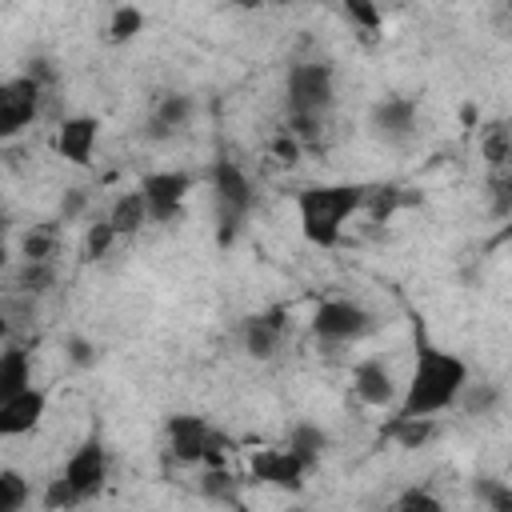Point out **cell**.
<instances>
[{
	"label": "cell",
	"instance_id": "cell-1",
	"mask_svg": "<svg viewBox=\"0 0 512 512\" xmlns=\"http://www.w3.org/2000/svg\"><path fill=\"white\" fill-rule=\"evenodd\" d=\"M412 340H416V360H412V376L400 392L396 412L400 416H440L448 408H460V396L472 384L468 360L432 344L420 324H416Z\"/></svg>",
	"mask_w": 512,
	"mask_h": 512
},
{
	"label": "cell",
	"instance_id": "cell-2",
	"mask_svg": "<svg viewBox=\"0 0 512 512\" xmlns=\"http://www.w3.org/2000/svg\"><path fill=\"white\" fill-rule=\"evenodd\" d=\"M368 200V184H308L296 192V216L300 232L316 248H336L344 236V224L352 212H360Z\"/></svg>",
	"mask_w": 512,
	"mask_h": 512
},
{
	"label": "cell",
	"instance_id": "cell-3",
	"mask_svg": "<svg viewBox=\"0 0 512 512\" xmlns=\"http://www.w3.org/2000/svg\"><path fill=\"white\" fill-rule=\"evenodd\" d=\"M212 200H216V244H232L252 212V180L232 156H216L208 168Z\"/></svg>",
	"mask_w": 512,
	"mask_h": 512
},
{
	"label": "cell",
	"instance_id": "cell-4",
	"mask_svg": "<svg viewBox=\"0 0 512 512\" xmlns=\"http://www.w3.org/2000/svg\"><path fill=\"white\" fill-rule=\"evenodd\" d=\"M288 116H328L336 104V72L328 60H300L284 80Z\"/></svg>",
	"mask_w": 512,
	"mask_h": 512
},
{
	"label": "cell",
	"instance_id": "cell-5",
	"mask_svg": "<svg viewBox=\"0 0 512 512\" xmlns=\"http://www.w3.org/2000/svg\"><path fill=\"white\" fill-rule=\"evenodd\" d=\"M164 436H168V448H172V456H176L180 464H208V468L224 464L220 436H216L212 424L200 420V416H188V412L168 416Z\"/></svg>",
	"mask_w": 512,
	"mask_h": 512
},
{
	"label": "cell",
	"instance_id": "cell-6",
	"mask_svg": "<svg viewBox=\"0 0 512 512\" xmlns=\"http://www.w3.org/2000/svg\"><path fill=\"white\" fill-rule=\"evenodd\" d=\"M372 328H376L372 312H368L364 304L348 300V296H332V300L316 304V312H312V332H316V340H324V344H356V340H364Z\"/></svg>",
	"mask_w": 512,
	"mask_h": 512
},
{
	"label": "cell",
	"instance_id": "cell-7",
	"mask_svg": "<svg viewBox=\"0 0 512 512\" xmlns=\"http://www.w3.org/2000/svg\"><path fill=\"white\" fill-rule=\"evenodd\" d=\"M40 96H44V80L24 72L0 84V136H16L20 128H28L40 112Z\"/></svg>",
	"mask_w": 512,
	"mask_h": 512
},
{
	"label": "cell",
	"instance_id": "cell-8",
	"mask_svg": "<svg viewBox=\"0 0 512 512\" xmlns=\"http://www.w3.org/2000/svg\"><path fill=\"white\" fill-rule=\"evenodd\" d=\"M140 192L148 200V212L156 224H172L180 220L184 212V200L192 192V176L188 172H176V168H160V172H148L140 180Z\"/></svg>",
	"mask_w": 512,
	"mask_h": 512
},
{
	"label": "cell",
	"instance_id": "cell-9",
	"mask_svg": "<svg viewBox=\"0 0 512 512\" xmlns=\"http://www.w3.org/2000/svg\"><path fill=\"white\" fill-rule=\"evenodd\" d=\"M416 124H420L416 96H384L372 104V132L392 148H404L408 140H416Z\"/></svg>",
	"mask_w": 512,
	"mask_h": 512
},
{
	"label": "cell",
	"instance_id": "cell-10",
	"mask_svg": "<svg viewBox=\"0 0 512 512\" xmlns=\"http://www.w3.org/2000/svg\"><path fill=\"white\" fill-rule=\"evenodd\" d=\"M60 476L76 488L80 500H92V496L104 488V480H108V452H104V444H100L96 436H88V440L64 460Z\"/></svg>",
	"mask_w": 512,
	"mask_h": 512
},
{
	"label": "cell",
	"instance_id": "cell-11",
	"mask_svg": "<svg viewBox=\"0 0 512 512\" xmlns=\"http://www.w3.org/2000/svg\"><path fill=\"white\" fill-rule=\"evenodd\" d=\"M284 332H288V308L284 304H272L264 312H252L244 320V332H240L244 336V352L252 360H272L280 352V344H284Z\"/></svg>",
	"mask_w": 512,
	"mask_h": 512
},
{
	"label": "cell",
	"instance_id": "cell-12",
	"mask_svg": "<svg viewBox=\"0 0 512 512\" xmlns=\"http://www.w3.org/2000/svg\"><path fill=\"white\" fill-rule=\"evenodd\" d=\"M48 412V392L28 384L24 392H12L0 400V436H28L40 428Z\"/></svg>",
	"mask_w": 512,
	"mask_h": 512
},
{
	"label": "cell",
	"instance_id": "cell-13",
	"mask_svg": "<svg viewBox=\"0 0 512 512\" xmlns=\"http://www.w3.org/2000/svg\"><path fill=\"white\" fill-rule=\"evenodd\" d=\"M308 472H312V468H308L288 444H284V448H260V452L252 456V476H256L260 484H272V488L296 492Z\"/></svg>",
	"mask_w": 512,
	"mask_h": 512
},
{
	"label": "cell",
	"instance_id": "cell-14",
	"mask_svg": "<svg viewBox=\"0 0 512 512\" xmlns=\"http://www.w3.org/2000/svg\"><path fill=\"white\" fill-rule=\"evenodd\" d=\"M352 392L368 404V408H392L400 404V388H396V376L392 368L380 360V356H368L352 368Z\"/></svg>",
	"mask_w": 512,
	"mask_h": 512
},
{
	"label": "cell",
	"instance_id": "cell-15",
	"mask_svg": "<svg viewBox=\"0 0 512 512\" xmlns=\"http://www.w3.org/2000/svg\"><path fill=\"white\" fill-rule=\"evenodd\" d=\"M96 140H100V120H96V116H64L52 144H56V152H60L68 164L84 168V164H92Z\"/></svg>",
	"mask_w": 512,
	"mask_h": 512
},
{
	"label": "cell",
	"instance_id": "cell-16",
	"mask_svg": "<svg viewBox=\"0 0 512 512\" xmlns=\"http://www.w3.org/2000/svg\"><path fill=\"white\" fill-rule=\"evenodd\" d=\"M196 104L188 92H160L152 100V112H148V124H144V136L148 140H172L180 136V128L192 120Z\"/></svg>",
	"mask_w": 512,
	"mask_h": 512
},
{
	"label": "cell",
	"instance_id": "cell-17",
	"mask_svg": "<svg viewBox=\"0 0 512 512\" xmlns=\"http://www.w3.org/2000/svg\"><path fill=\"white\" fill-rule=\"evenodd\" d=\"M108 220H112V228H116L120 236H136V232L152 220L144 192H140V188H136V192H120V196L112 200V208H108Z\"/></svg>",
	"mask_w": 512,
	"mask_h": 512
},
{
	"label": "cell",
	"instance_id": "cell-18",
	"mask_svg": "<svg viewBox=\"0 0 512 512\" xmlns=\"http://www.w3.org/2000/svg\"><path fill=\"white\" fill-rule=\"evenodd\" d=\"M32 384V356L20 344H8L0 352V400L12 392H24Z\"/></svg>",
	"mask_w": 512,
	"mask_h": 512
},
{
	"label": "cell",
	"instance_id": "cell-19",
	"mask_svg": "<svg viewBox=\"0 0 512 512\" xmlns=\"http://www.w3.org/2000/svg\"><path fill=\"white\" fill-rule=\"evenodd\" d=\"M288 448H292L308 468H316L320 456L328 452V432H324L320 424H312V420H300V424L288 428Z\"/></svg>",
	"mask_w": 512,
	"mask_h": 512
},
{
	"label": "cell",
	"instance_id": "cell-20",
	"mask_svg": "<svg viewBox=\"0 0 512 512\" xmlns=\"http://www.w3.org/2000/svg\"><path fill=\"white\" fill-rule=\"evenodd\" d=\"M432 420H436V416H400V412H396V420L384 428V436H392L400 448H420V444H428L432 432H436Z\"/></svg>",
	"mask_w": 512,
	"mask_h": 512
},
{
	"label": "cell",
	"instance_id": "cell-21",
	"mask_svg": "<svg viewBox=\"0 0 512 512\" xmlns=\"http://www.w3.org/2000/svg\"><path fill=\"white\" fill-rule=\"evenodd\" d=\"M140 32H144V12H140L136 4L112 8V16H108V40H112V44H128V40H136Z\"/></svg>",
	"mask_w": 512,
	"mask_h": 512
},
{
	"label": "cell",
	"instance_id": "cell-22",
	"mask_svg": "<svg viewBox=\"0 0 512 512\" xmlns=\"http://www.w3.org/2000/svg\"><path fill=\"white\" fill-rule=\"evenodd\" d=\"M484 156H488V164L496 172H508L512 168V120H504V124H496V128L484 132Z\"/></svg>",
	"mask_w": 512,
	"mask_h": 512
},
{
	"label": "cell",
	"instance_id": "cell-23",
	"mask_svg": "<svg viewBox=\"0 0 512 512\" xmlns=\"http://www.w3.org/2000/svg\"><path fill=\"white\" fill-rule=\"evenodd\" d=\"M200 492H204L208 500H216V504H240V496H236V480H232V472H228L224 464H216V468L204 472Z\"/></svg>",
	"mask_w": 512,
	"mask_h": 512
},
{
	"label": "cell",
	"instance_id": "cell-24",
	"mask_svg": "<svg viewBox=\"0 0 512 512\" xmlns=\"http://www.w3.org/2000/svg\"><path fill=\"white\" fill-rule=\"evenodd\" d=\"M28 480L16 468H0V512H20L28 504Z\"/></svg>",
	"mask_w": 512,
	"mask_h": 512
},
{
	"label": "cell",
	"instance_id": "cell-25",
	"mask_svg": "<svg viewBox=\"0 0 512 512\" xmlns=\"http://www.w3.org/2000/svg\"><path fill=\"white\" fill-rule=\"evenodd\" d=\"M116 240H120V232H116L112 220L104 216V220H96V224L88 228V236H84V256H88V260H104Z\"/></svg>",
	"mask_w": 512,
	"mask_h": 512
},
{
	"label": "cell",
	"instance_id": "cell-26",
	"mask_svg": "<svg viewBox=\"0 0 512 512\" xmlns=\"http://www.w3.org/2000/svg\"><path fill=\"white\" fill-rule=\"evenodd\" d=\"M496 404H500V388L496 384H468L464 396H460V408L468 416H488Z\"/></svg>",
	"mask_w": 512,
	"mask_h": 512
},
{
	"label": "cell",
	"instance_id": "cell-27",
	"mask_svg": "<svg viewBox=\"0 0 512 512\" xmlns=\"http://www.w3.org/2000/svg\"><path fill=\"white\" fill-rule=\"evenodd\" d=\"M472 496L484 504V508H492V512H512V488L504 484V480H476L472 484Z\"/></svg>",
	"mask_w": 512,
	"mask_h": 512
},
{
	"label": "cell",
	"instance_id": "cell-28",
	"mask_svg": "<svg viewBox=\"0 0 512 512\" xmlns=\"http://www.w3.org/2000/svg\"><path fill=\"white\" fill-rule=\"evenodd\" d=\"M344 16H348L364 36H376V32H380V24H384V16H380L376 0H344Z\"/></svg>",
	"mask_w": 512,
	"mask_h": 512
},
{
	"label": "cell",
	"instance_id": "cell-29",
	"mask_svg": "<svg viewBox=\"0 0 512 512\" xmlns=\"http://www.w3.org/2000/svg\"><path fill=\"white\" fill-rule=\"evenodd\" d=\"M20 252H24V260H52V252H56V232H52V228H28L24 240H20Z\"/></svg>",
	"mask_w": 512,
	"mask_h": 512
},
{
	"label": "cell",
	"instance_id": "cell-30",
	"mask_svg": "<svg viewBox=\"0 0 512 512\" xmlns=\"http://www.w3.org/2000/svg\"><path fill=\"white\" fill-rule=\"evenodd\" d=\"M76 504H84V500L76 496V488H72L64 476L48 480V488H44V508H48V512H60V508H76Z\"/></svg>",
	"mask_w": 512,
	"mask_h": 512
},
{
	"label": "cell",
	"instance_id": "cell-31",
	"mask_svg": "<svg viewBox=\"0 0 512 512\" xmlns=\"http://www.w3.org/2000/svg\"><path fill=\"white\" fill-rule=\"evenodd\" d=\"M396 508L400 512H440V496H432L428 488H408L396 496Z\"/></svg>",
	"mask_w": 512,
	"mask_h": 512
},
{
	"label": "cell",
	"instance_id": "cell-32",
	"mask_svg": "<svg viewBox=\"0 0 512 512\" xmlns=\"http://www.w3.org/2000/svg\"><path fill=\"white\" fill-rule=\"evenodd\" d=\"M64 352H68V360L76 364V368H92L96 364V344L92 340H84V336H68V344H64Z\"/></svg>",
	"mask_w": 512,
	"mask_h": 512
},
{
	"label": "cell",
	"instance_id": "cell-33",
	"mask_svg": "<svg viewBox=\"0 0 512 512\" xmlns=\"http://www.w3.org/2000/svg\"><path fill=\"white\" fill-rule=\"evenodd\" d=\"M492 208H496L500 216H508V212H512V168L492 176Z\"/></svg>",
	"mask_w": 512,
	"mask_h": 512
},
{
	"label": "cell",
	"instance_id": "cell-34",
	"mask_svg": "<svg viewBox=\"0 0 512 512\" xmlns=\"http://www.w3.org/2000/svg\"><path fill=\"white\" fill-rule=\"evenodd\" d=\"M300 144H304V140H300V136H292V132L284 128V132L272 140V156H276L280 164H296V160H300Z\"/></svg>",
	"mask_w": 512,
	"mask_h": 512
},
{
	"label": "cell",
	"instance_id": "cell-35",
	"mask_svg": "<svg viewBox=\"0 0 512 512\" xmlns=\"http://www.w3.org/2000/svg\"><path fill=\"white\" fill-rule=\"evenodd\" d=\"M80 208H84V192H80V188H72V196L64 200V216H76Z\"/></svg>",
	"mask_w": 512,
	"mask_h": 512
},
{
	"label": "cell",
	"instance_id": "cell-36",
	"mask_svg": "<svg viewBox=\"0 0 512 512\" xmlns=\"http://www.w3.org/2000/svg\"><path fill=\"white\" fill-rule=\"evenodd\" d=\"M236 8H264V4H272V0H232Z\"/></svg>",
	"mask_w": 512,
	"mask_h": 512
},
{
	"label": "cell",
	"instance_id": "cell-37",
	"mask_svg": "<svg viewBox=\"0 0 512 512\" xmlns=\"http://www.w3.org/2000/svg\"><path fill=\"white\" fill-rule=\"evenodd\" d=\"M272 4H288V0H272Z\"/></svg>",
	"mask_w": 512,
	"mask_h": 512
}]
</instances>
